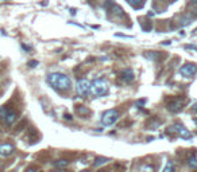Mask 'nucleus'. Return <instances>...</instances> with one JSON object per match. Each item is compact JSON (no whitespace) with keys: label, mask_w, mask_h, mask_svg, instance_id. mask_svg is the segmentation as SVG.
Returning <instances> with one entry per match:
<instances>
[{"label":"nucleus","mask_w":197,"mask_h":172,"mask_svg":"<svg viewBox=\"0 0 197 172\" xmlns=\"http://www.w3.org/2000/svg\"><path fill=\"white\" fill-rule=\"evenodd\" d=\"M47 82L57 90H68L72 86L70 78L62 73H50L47 75Z\"/></svg>","instance_id":"obj_1"},{"label":"nucleus","mask_w":197,"mask_h":172,"mask_svg":"<svg viewBox=\"0 0 197 172\" xmlns=\"http://www.w3.org/2000/svg\"><path fill=\"white\" fill-rule=\"evenodd\" d=\"M91 93L93 94L95 97L105 96V94L108 93V84L101 78L93 79V81L91 82Z\"/></svg>","instance_id":"obj_2"},{"label":"nucleus","mask_w":197,"mask_h":172,"mask_svg":"<svg viewBox=\"0 0 197 172\" xmlns=\"http://www.w3.org/2000/svg\"><path fill=\"white\" fill-rule=\"evenodd\" d=\"M119 117H120V114H119V112L116 109L105 110L103 113V116H101V124H103L104 127H111V125H114L115 122L118 121Z\"/></svg>","instance_id":"obj_3"},{"label":"nucleus","mask_w":197,"mask_h":172,"mask_svg":"<svg viewBox=\"0 0 197 172\" xmlns=\"http://www.w3.org/2000/svg\"><path fill=\"white\" fill-rule=\"evenodd\" d=\"M169 131H173L174 133H177L178 136L181 137V139H184V140H190L192 139V133H190L185 127H182L181 124H174L173 127L169 128Z\"/></svg>","instance_id":"obj_4"},{"label":"nucleus","mask_w":197,"mask_h":172,"mask_svg":"<svg viewBox=\"0 0 197 172\" xmlns=\"http://www.w3.org/2000/svg\"><path fill=\"white\" fill-rule=\"evenodd\" d=\"M186 101H188L186 98H179V97H176L174 100H172L170 102H167V109H169L170 112L177 113V112H179L182 108H184V105L186 104Z\"/></svg>","instance_id":"obj_5"},{"label":"nucleus","mask_w":197,"mask_h":172,"mask_svg":"<svg viewBox=\"0 0 197 172\" xmlns=\"http://www.w3.org/2000/svg\"><path fill=\"white\" fill-rule=\"evenodd\" d=\"M76 89L80 96H82V97L88 96V94L91 93V82H89L88 79H79Z\"/></svg>","instance_id":"obj_6"},{"label":"nucleus","mask_w":197,"mask_h":172,"mask_svg":"<svg viewBox=\"0 0 197 172\" xmlns=\"http://www.w3.org/2000/svg\"><path fill=\"white\" fill-rule=\"evenodd\" d=\"M196 71H197V67L192 63H186L179 69V74H181L182 77H185V78H192L196 74Z\"/></svg>","instance_id":"obj_7"},{"label":"nucleus","mask_w":197,"mask_h":172,"mask_svg":"<svg viewBox=\"0 0 197 172\" xmlns=\"http://www.w3.org/2000/svg\"><path fill=\"white\" fill-rule=\"evenodd\" d=\"M120 79L124 82H132L134 81V73L131 69H126L120 73Z\"/></svg>","instance_id":"obj_8"},{"label":"nucleus","mask_w":197,"mask_h":172,"mask_svg":"<svg viewBox=\"0 0 197 172\" xmlns=\"http://www.w3.org/2000/svg\"><path fill=\"white\" fill-rule=\"evenodd\" d=\"M16 118H18V113H16L15 110H8L7 116H5L4 122H5L7 125H12V124H15Z\"/></svg>","instance_id":"obj_9"},{"label":"nucleus","mask_w":197,"mask_h":172,"mask_svg":"<svg viewBox=\"0 0 197 172\" xmlns=\"http://www.w3.org/2000/svg\"><path fill=\"white\" fill-rule=\"evenodd\" d=\"M14 152V145L11 144H0V155L2 156H10Z\"/></svg>","instance_id":"obj_10"},{"label":"nucleus","mask_w":197,"mask_h":172,"mask_svg":"<svg viewBox=\"0 0 197 172\" xmlns=\"http://www.w3.org/2000/svg\"><path fill=\"white\" fill-rule=\"evenodd\" d=\"M108 161H109V159H108V157H103V156H100V157H97V159L95 160L93 165H95V167H101V165L107 164V163H108Z\"/></svg>","instance_id":"obj_11"},{"label":"nucleus","mask_w":197,"mask_h":172,"mask_svg":"<svg viewBox=\"0 0 197 172\" xmlns=\"http://www.w3.org/2000/svg\"><path fill=\"white\" fill-rule=\"evenodd\" d=\"M76 112H77V114H79V116H88L89 114V109L86 108V106H82V105H81V106H77L76 108Z\"/></svg>","instance_id":"obj_12"},{"label":"nucleus","mask_w":197,"mask_h":172,"mask_svg":"<svg viewBox=\"0 0 197 172\" xmlns=\"http://www.w3.org/2000/svg\"><path fill=\"white\" fill-rule=\"evenodd\" d=\"M176 167H174V163L173 161H167L166 163V167L163 168V172H174Z\"/></svg>","instance_id":"obj_13"},{"label":"nucleus","mask_w":197,"mask_h":172,"mask_svg":"<svg viewBox=\"0 0 197 172\" xmlns=\"http://www.w3.org/2000/svg\"><path fill=\"white\" fill-rule=\"evenodd\" d=\"M188 165H189L192 170H196L197 168V159H196V156H192L189 159V161H188Z\"/></svg>","instance_id":"obj_14"},{"label":"nucleus","mask_w":197,"mask_h":172,"mask_svg":"<svg viewBox=\"0 0 197 172\" xmlns=\"http://www.w3.org/2000/svg\"><path fill=\"white\" fill-rule=\"evenodd\" d=\"M7 113H8V109L5 108V106H2L0 108V121H4L5 120V116H7Z\"/></svg>","instance_id":"obj_15"},{"label":"nucleus","mask_w":197,"mask_h":172,"mask_svg":"<svg viewBox=\"0 0 197 172\" xmlns=\"http://www.w3.org/2000/svg\"><path fill=\"white\" fill-rule=\"evenodd\" d=\"M128 3L134 7H139L140 4H143V0H128Z\"/></svg>","instance_id":"obj_16"},{"label":"nucleus","mask_w":197,"mask_h":172,"mask_svg":"<svg viewBox=\"0 0 197 172\" xmlns=\"http://www.w3.org/2000/svg\"><path fill=\"white\" fill-rule=\"evenodd\" d=\"M69 163L66 161V160H58V161H56V167H66Z\"/></svg>","instance_id":"obj_17"},{"label":"nucleus","mask_w":197,"mask_h":172,"mask_svg":"<svg viewBox=\"0 0 197 172\" xmlns=\"http://www.w3.org/2000/svg\"><path fill=\"white\" fill-rule=\"evenodd\" d=\"M37 65H38V62L37 61H30L28 62V66H30V67H35Z\"/></svg>","instance_id":"obj_18"},{"label":"nucleus","mask_w":197,"mask_h":172,"mask_svg":"<svg viewBox=\"0 0 197 172\" xmlns=\"http://www.w3.org/2000/svg\"><path fill=\"white\" fill-rule=\"evenodd\" d=\"M26 172H37V170L34 167H30V168H27V170H26Z\"/></svg>","instance_id":"obj_19"},{"label":"nucleus","mask_w":197,"mask_h":172,"mask_svg":"<svg viewBox=\"0 0 197 172\" xmlns=\"http://www.w3.org/2000/svg\"><path fill=\"white\" fill-rule=\"evenodd\" d=\"M65 120H68V121H72V120H73V118H72V116H70V114H65Z\"/></svg>","instance_id":"obj_20"},{"label":"nucleus","mask_w":197,"mask_h":172,"mask_svg":"<svg viewBox=\"0 0 197 172\" xmlns=\"http://www.w3.org/2000/svg\"><path fill=\"white\" fill-rule=\"evenodd\" d=\"M186 48H193V50L197 51V47H196V46H186Z\"/></svg>","instance_id":"obj_21"},{"label":"nucleus","mask_w":197,"mask_h":172,"mask_svg":"<svg viewBox=\"0 0 197 172\" xmlns=\"http://www.w3.org/2000/svg\"><path fill=\"white\" fill-rule=\"evenodd\" d=\"M162 45H166V46H169V45H170V42H169V41H166V42H163V43H162Z\"/></svg>","instance_id":"obj_22"},{"label":"nucleus","mask_w":197,"mask_h":172,"mask_svg":"<svg viewBox=\"0 0 197 172\" xmlns=\"http://www.w3.org/2000/svg\"><path fill=\"white\" fill-rule=\"evenodd\" d=\"M193 110H195L196 113H197V104H195V106H193Z\"/></svg>","instance_id":"obj_23"},{"label":"nucleus","mask_w":197,"mask_h":172,"mask_svg":"<svg viewBox=\"0 0 197 172\" xmlns=\"http://www.w3.org/2000/svg\"><path fill=\"white\" fill-rule=\"evenodd\" d=\"M190 3H192V4H197V0H192Z\"/></svg>","instance_id":"obj_24"},{"label":"nucleus","mask_w":197,"mask_h":172,"mask_svg":"<svg viewBox=\"0 0 197 172\" xmlns=\"http://www.w3.org/2000/svg\"><path fill=\"white\" fill-rule=\"evenodd\" d=\"M195 124H196V127H197V117L195 118Z\"/></svg>","instance_id":"obj_25"},{"label":"nucleus","mask_w":197,"mask_h":172,"mask_svg":"<svg viewBox=\"0 0 197 172\" xmlns=\"http://www.w3.org/2000/svg\"><path fill=\"white\" fill-rule=\"evenodd\" d=\"M81 172H88V171H81Z\"/></svg>","instance_id":"obj_26"},{"label":"nucleus","mask_w":197,"mask_h":172,"mask_svg":"<svg viewBox=\"0 0 197 172\" xmlns=\"http://www.w3.org/2000/svg\"><path fill=\"white\" fill-rule=\"evenodd\" d=\"M0 168H2V163H0Z\"/></svg>","instance_id":"obj_27"},{"label":"nucleus","mask_w":197,"mask_h":172,"mask_svg":"<svg viewBox=\"0 0 197 172\" xmlns=\"http://www.w3.org/2000/svg\"><path fill=\"white\" fill-rule=\"evenodd\" d=\"M56 172H61V171H56Z\"/></svg>","instance_id":"obj_28"}]
</instances>
